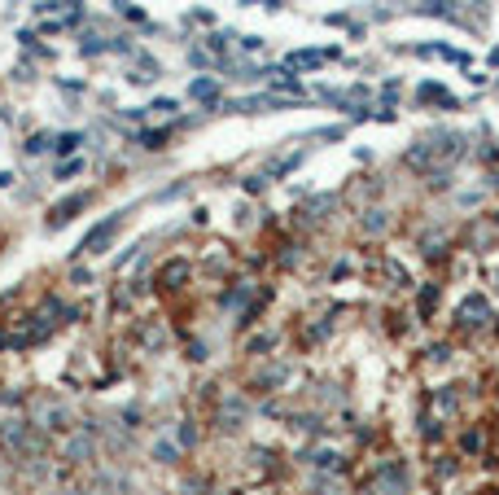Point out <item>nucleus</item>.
Segmentation results:
<instances>
[{"label": "nucleus", "mask_w": 499, "mask_h": 495, "mask_svg": "<svg viewBox=\"0 0 499 495\" xmlns=\"http://www.w3.org/2000/svg\"><path fill=\"white\" fill-rule=\"evenodd\" d=\"M197 101H206V106H215V96H219V88L210 84V79H193V88H189Z\"/></svg>", "instance_id": "obj_14"}, {"label": "nucleus", "mask_w": 499, "mask_h": 495, "mask_svg": "<svg viewBox=\"0 0 499 495\" xmlns=\"http://www.w3.org/2000/svg\"><path fill=\"white\" fill-rule=\"evenodd\" d=\"M158 280H162L166 289H180V285L189 280V263H185V259H171V263H166V268L158 272Z\"/></svg>", "instance_id": "obj_8"}, {"label": "nucleus", "mask_w": 499, "mask_h": 495, "mask_svg": "<svg viewBox=\"0 0 499 495\" xmlns=\"http://www.w3.org/2000/svg\"><path fill=\"white\" fill-rule=\"evenodd\" d=\"M407 491V469L403 465H381L368 482V495H403Z\"/></svg>", "instance_id": "obj_3"}, {"label": "nucleus", "mask_w": 499, "mask_h": 495, "mask_svg": "<svg viewBox=\"0 0 499 495\" xmlns=\"http://www.w3.org/2000/svg\"><path fill=\"white\" fill-rule=\"evenodd\" d=\"M154 460H158V465H175V460H180V443L158 438V443H154Z\"/></svg>", "instance_id": "obj_11"}, {"label": "nucleus", "mask_w": 499, "mask_h": 495, "mask_svg": "<svg viewBox=\"0 0 499 495\" xmlns=\"http://www.w3.org/2000/svg\"><path fill=\"white\" fill-rule=\"evenodd\" d=\"M31 154H40V150H48V136H31V145H27Z\"/></svg>", "instance_id": "obj_20"}, {"label": "nucleus", "mask_w": 499, "mask_h": 495, "mask_svg": "<svg viewBox=\"0 0 499 495\" xmlns=\"http://www.w3.org/2000/svg\"><path fill=\"white\" fill-rule=\"evenodd\" d=\"M0 447H5L9 456H40L44 438L36 434V425H27V421H9V425H0Z\"/></svg>", "instance_id": "obj_1"}, {"label": "nucleus", "mask_w": 499, "mask_h": 495, "mask_svg": "<svg viewBox=\"0 0 499 495\" xmlns=\"http://www.w3.org/2000/svg\"><path fill=\"white\" fill-rule=\"evenodd\" d=\"M333 53H294V66H320V62H328Z\"/></svg>", "instance_id": "obj_16"}, {"label": "nucleus", "mask_w": 499, "mask_h": 495, "mask_svg": "<svg viewBox=\"0 0 499 495\" xmlns=\"http://www.w3.org/2000/svg\"><path fill=\"white\" fill-rule=\"evenodd\" d=\"M119 228H123V210H114V215H106L88 237H83L79 250H83V254H106V250H110V241L119 237Z\"/></svg>", "instance_id": "obj_2"}, {"label": "nucleus", "mask_w": 499, "mask_h": 495, "mask_svg": "<svg viewBox=\"0 0 499 495\" xmlns=\"http://www.w3.org/2000/svg\"><path fill=\"white\" fill-rule=\"evenodd\" d=\"M434 303H438V289H434V285H429V289H421V311H425V316L434 311Z\"/></svg>", "instance_id": "obj_17"}, {"label": "nucleus", "mask_w": 499, "mask_h": 495, "mask_svg": "<svg viewBox=\"0 0 499 495\" xmlns=\"http://www.w3.org/2000/svg\"><path fill=\"white\" fill-rule=\"evenodd\" d=\"M140 141L149 145V150H162V141H166V136H162V131H145V136H140Z\"/></svg>", "instance_id": "obj_19"}, {"label": "nucleus", "mask_w": 499, "mask_h": 495, "mask_svg": "<svg viewBox=\"0 0 499 495\" xmlns=\"http://www.w3.org/2000/svg\"><path fill=\"white\" fill-rule=\"evenodd\" d=\"M44 430H66V421H71V412L66 408H44Z\"/></svg>", "instance_id": "obj_13"}, {"label": "nucleus", "mask_w": 499, "mask_h": 495, "mask_svg": "<svg viewBox=\"0 0 499 495\" xmlns=\"http://www.w3.org/2000/svg\"><path fill=\"white\" fill-rule=\"evenodd\" d=\"M79 141H83L79 131H66V136H57V145H53V150H57V154H71V150H79Z\"/></svg>", "instance_id": "obj_15"}, {"label": "nucleus", "mask_w": 499, "mask_h": 495, "mask_svg": "<svg viewBox=\"0 0 499 495\" xmlns=\"http://www.w3.org/2000/svg\"><path fill=\"white\" fill-rule=\"evenodd\" d=\"M285 377H289V368H285V364H272L268 373H259V386H263V390H276L280 382H285Z\"/></svg>", "instance_id": "obj_12"}, {"label": "nucleus", "mask_w": 499, "mask_h": 495, "mask_svg": "<svg viewBox=\"0 0 499 495\" xmlns=\"http://www.w3.org/2000/svg\"><path fill=\"white\" fill-rule=\"evenodd\" d=\"M175 438H180V447H193V438H197V434H193V425L185 421V425H180V434H175Z\"/></svg>", "instance_id": "obj_18"}, {"label": "nucleus", "mask_w": 499, "mask_h": 495, "mask_svg": "<svg viewBox=\"0 0 499 495\" xmlns=\"http://www.w3.org/2000/svg\"><path fill=\"white\" fill-rule=\"evenodd\" d=\"M429 162H434V150H429V141H421V145H412V150H407V167L429 171Z\"/></svg>", "instance_id": "obj_10"}, {"label": "nucleus", "mask_w": 499, "mask_h": 495, "mask_svg": "<svg viewBox=\"0 0 499 495\" xmlns=\"http://www.w3.org/2000/svg\"><path fill=\"white\" fill-rule=\"evenodd\" d=\"M386 224H390V215H386L381 206H373V210H363V220H359V233L377 237V233H386Z\"/></svg>", "instance_id": "obj_9"}, {"label": "nucleus", "mask_w": 499, "mask_h": 495, "mask_svg": "<svg viewBox=\"0 0 499 495\" xmlns=\"http://www.w3.org/2000/svg\"><path fill=\"white\" fill-rule=\"evenodd\" d=\"M92 456H96V438H92V430L71 434V438H66V447H62V460H66V465H88Z\"/></svg>", "instance_id": "obj_4"}, {"label": "nucleus", "mask_w": 499, "mask_h": 495, "mask_svg": "<svg viewBox=\"0 0 499 495\" xmlns=\"http://www.w3.org/2000/svg\"><path fill=\"white\" fill-rule=\"evenodd\" d=\"M149 110H158V114H175V101H154Z\"/></svg>", "instance_id": "obj_21"}, {"label": "nucleus", "mask_w": 499, "mask_h": 495, "mask_svg": "<svg viewBox=\"0 0 499 495\" xmlns=\"http://www.w3.org/2000/svg\"><path fill=\"white\" fill-rule=\"evenodd\" d=\"M62 495H92L88 487H71V491H62Z\"/></svg>", "instance_id": "obj_22"}, {"label": "nucleus", "mask_w": 499, "mask_h": 495, "mask_svg": "<svg viewBox=\"0 0 499 495\" xmlns=\"http://www.w3.org/2000/svg\"><path fill=\"white\" fill-rule=\"evenodd\" d=\"M456 320L464 329H482V324H491V303L482 299V294H469L460 307H456Z\"/></svg>", "instance_id": "obj_5"}, {"label": "nucleus", "mask_w": 499, "mask_h": 495, "mask_svg": "<svg viewBox=\"0 0 499 495\" xmlns=\"http://www.w3.org/2000/svg\"><path fill=\"white\" fill-rule=\"evenodd\" d=\"M88 202H92L88 193H71V197H62V202H57L53 210H48V228H62V224H71V220H75V215H79V210L88 206Z\"/></svg>", "instance_id": "obj_6"}, {"label": "nucleus", "mask_w": 499, "mask_h": 495, "mask_svg": "<svg viewBox=\"0 0 499 495\" xmlns=\"http://www.w3.org/2000/svg\"><path fill=\"white\" fill-rule=\"evenodd\" d=\"M241 421H245V399H224L219 430H241Z\"/></svg>", "instance_id": "obj_7"}]
</instances>
